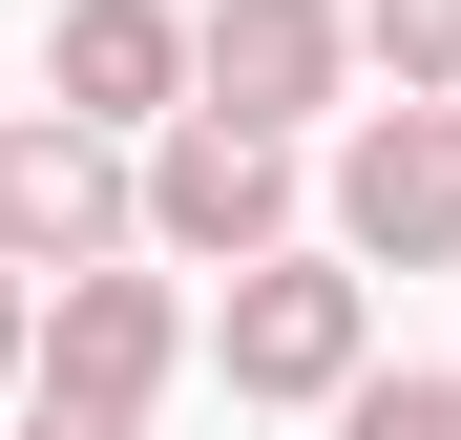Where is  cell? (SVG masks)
<instances>
[{
    "label": "cell",
    "mask_w": 461,
    "mask_h": 440,
    "mask_svg": "<svg viewBox=\"0 0 461 440\" xmlns=\"http://www.w3.org/2000/svg\"><path fill=\"white\" fill-rule=\"evenodd\" d=\"M126 210H147V252H189V273H252V252H294V147H252V126H147V168H126Z\"/></svg>",
    "instance_id": "1"
},
{
    "label": "cell",
    "mask_w": 461,
    "mask_h": 440,
    "mask_svg": "<svg viewBox=\"0 0 461 440\" xmlns=\"http://www.w3.org/2000/svg\"><path fill=\"white\" fill-rule=\"evenodd\" d=\"M357 336H377V293H357L336 252H252V273H230V315H210L230 399H357Z\"/></svg>",
    "instance_id": "2"
},
{
    "label": "cell",
    "mask_w": 461,
    "mask_h": 440,
    "mask_svg": "<svg viewBox=\"0 0 461 440\" xmlns=\"http://www.w3.org/2000/svg\"><path fill=\"white\" fill-rule=\"evenodd\" d=\"M168 356H189V293H168V273H63L22 378H42L63 419H147V399H168Z\"/></svg>",
    "instance_id": "3"
},
{
    "label": "cell",
    "mask_w": 461,
    "mask_h": 440,
    "mask_svg": "<svg viewBox=\"0 0 461 440\" xmlns=\"http://www.w3.org/2000/svg\"><path fill=\"white\" fill-rule=\"evenodd\" d=\"M336 63H357L336 0H210V22H189V105L252 126V147H294V126L336 105Z\"/></svg>",
    "instance_id": "4"
},
{
    "label": "cell",
    "mask_w": 461,
    "mask_h": 440,
    "mask_svg": "<svg viewBox=\"0 0 461 440\" xmlns=\"http://www.w3.org/2000/svg\"><path fill=\"white\" fill-rule=\"evenodd\" d=\"M461 252V105H399L336 147V273H440Z\"/></svg>",
    "instance_id": "5"
},
{
    "label": "cell",
    "mask_w": 461,
    "mask_h": 440,
    "mask_svg": "<svg viewBox=\"0 0 461 440\" xmlns=\"http://www.w3.org/2000/svg\"><path fill=\"white\" fill-rule=\"evenodd\" d=\"M126 147H85V126H0V273H126Z\"/></svg>",
    "instance_id": "6"
},
{
    "label": "cell",
    "mask_w": 461,
    "mask_h": 440,
    "mask_svg": "<svg viewBox=\"0 0 461 440\" xmlns=\"http://www.w3.org/2000/svg\"><path fill=\"white\" fill-rule=\"evenodd\" d=\"M42 85H63V126H85V147H126V126H189V22H168V0H63Z\"/></svg>",
    "instance_id": "7"
},
{
    "label": "cell",
    "mask_w": 461,
    "mask_h": 440,
    "mask_svg": "<svg viewBox=\"0 0 461 440\" xmlns=\"http://www.w3.org/2000/svg\"><path fill=\"white\" fill-rule=\"evenodd\" d=\"M357 63L399 105H461V0H357Z\"/></svg>",
    "instance_id": "8"
},
{
    "label": "cell",
    "mask_w": 461,
    "mask_h": 440,
    "mask_svg": "<svg viewBox=\"0 0 461 440\" xmlns=\"http://www.w3.org/2000/svg\"><path fill=\"white\" fill-rule=\"evenodd\" d=\"M440 419H461V378H357L336 399V440H440Z\"/></svg>",
    "instance_id": "9"
},
{
    "label": "cell",
    "mask_w": 461,
    "mask_h": 440,
    "mask_svg": "<svg viewBox=\"0 0 461 440\" xmlns=\"http://www.w3.org/2000/svg\"><path fill=\"white\" fill-rule=\"evenodd\" d=\"M22 356H42V293H22V273H0V378H22Z\"/></svg>",
    "instance_id": "10"
},
{
    "label": "cell",
    "mask_w": 461,
    "mask_h": 440,
    "mask_svg": "<svg viewBox=\"0 0 461 440\" xmlns=\"http://www.w3.org/2000/svg\"><path fill=\"white\" fill-rule=\"evenodd\" d=\"M22 440H126V419H63V399H42V419H22Z\"/></svg>",
    "instance_id": "11"
},
{
    "label": "cell",
    "mask_w": 461,
    "mask_h": 440,
    "mask_svg": "<svg viewBox=\"0 0 461 440\" xmlns=\"http://www.w3.org/2000/svg\"><path fill=\"white\" fill-rule=\"evenodd\" d=\"M440 440H461V419H440Z\"/></svg>",
    "instance_id": "12"
}]
</instances>
